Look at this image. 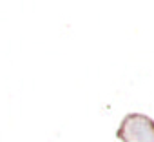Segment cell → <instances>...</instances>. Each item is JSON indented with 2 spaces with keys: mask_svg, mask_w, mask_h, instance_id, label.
Here are the masks:
<instances>
[{
  "mask_svg": "<svg viewBox=\"0 0 154 142\" xmlns=\"http://www.w3.org/2000/svg\"><path fill=\"white\" fill-rule=\"evenodd\" d=\"M122 142H154V120L143 113H129L116 129Z\"/></svg>",
  "mask_w": 154,
  "mask_h": 142,
  "instance_id": "1",
  "label": "cell"
}]
</instances>
